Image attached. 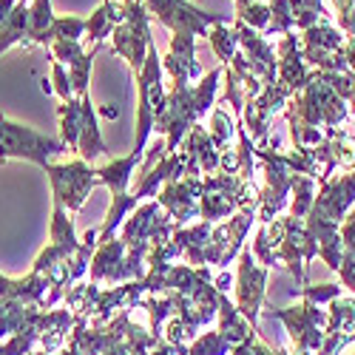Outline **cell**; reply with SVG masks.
<instances>
[{"label":"cell","mask_w":355,"mask_h":355,"mask_svg":"<svg viewBox=\"0 0 355 355\" xmlns=\"http://www.w3.org/2000/svg\"><path fill=\"white\" fill-rule=\"evenodd\" d=\"M225 74V66L222 69H214L208 77H202L199 85H182V83H173V88L165 94V108L162 114L157 116V131L165 134V151L173 154L176 148L182 145V139L191 134V128L196 125V120L214 108V100H216V88H219V80Z\"/></svg>","instance_id":"6da1fadb"},{"label":"cell","mask_w":355,"mask_h":355,"mask_svg":"<svg viewBox=\"0 0 355 355\" xmlns=\"http://www.w3.org/2000/svg\"><path fill=\"white\" fill-rule=\"evenodd\" d=\"M347 103L333 92V85L324 80V74L315 69L310 74V83L295 92L293 100L287 103V123L290 134L304 131V128H327V137L338 131V125L347 120Z\"/></svg>","instance_id":"7a4b0ae2"},{"label":"cell","mask_w":355,"mask_h":355,"mask_svg":"<svg viewBox=\"0 0 355 355\" xmlns=\"http://www.w3.org/2000/svg\"><path fill=\"white\" fill-rule=\"evenodd\" d=\"M60 134L63 142L77 154V159L97 162L100 157H108V148L97 128V114L92 108V97H71L69 103H60Z\"/></svg>","instance_id":"3957f363"},{"label":"cell","mask_w":355,"mask_h":355,"mask_svg":"<svg viewBox=\"0 0 355 355\" xmlns=\"http://www.w3.org/2000/svg\"><path fill=\"white\" fill-rule=\"evenodd\" d=\"M259 193L253 191V182L239 180L236 173H211L202 180V196H199V216L205 222H222L245 208H253Z\"/></svg>","instance_id":"277c9868"},{"label":"cell","mask_w":355,"mask_h":355,"mask_svg":"<svg viewBox=\"0 0 355 355\" xmlns=\"http://www.w3.org/2000/svg\"><path fill=\"white\" fill-rule=\"evenodd\" d=\"M69 151L63 139H54L49 134H40L28 125L12 123L0 114V165L9 159H28L40 168L49 165L51 157H60Z\"/></svg>","instance_id":"5b68a950"},{"label":"cell","mask_w":355,"mask_h":355,"mask_svg":"<svg viewBox=\"0 0 355 355\" xmlns=\"http://www.w3.org/2000/svg\"><path fill=\"white\" fill-rule=\"evenodd\" d=\"M49 182H51V193H54V205H63L69 214H77L88 193H92L97 182V171L94 165H88L85 159H71L66 165H46Z\"/></svg>","instance_id":"8992f818"},{"label":"cell","mask_w":355,"mask_h":355,"mask_svg":"<svg viewBox=\"0 0 355 355\" xmlns=\"http://www.w3.org/2000/svg\"><path fill=\"white\" fill-rule=\"evenodd\" d=\"M145 12L157 17L162 26H168L173 35H191V37H208V28L227 23L225 15H208L196 9L188 0H142Z\"/></svg>","instance_id":"52a82bcc"},{"label":"cell","mask_w":355,"mask_h":355,"mask_svg":"<svg viewBox=\"0 0 355 355\" xmlns=\"http://www.w3.org/2000/svg\"><path fill=\"white\" fill-rule=\"evenodd\" d=\"M270 315H276L287 327L295 352L315 355V349L324 341V333H327V310H321L313 302H304V304H295L287 310H270Z\"/></svg>","instance_id":"ba28073f"},{"label":"cell","mask_w":355,"mask_h":355,"mask_svg":"<svg viewBox=\"0 0 355 355\" xmlns=\"http://www.w3.org/2000/svg\"><path fill=\"white\" fill-rule=\"evenodd\" d=\"M344 37L327 17H321L315 26L304 28L302 54L304 63H313L318 71H349L344 63Z\"/></svg>","instance_id":"9c48e42d"},{"label":"cell","mask_w":355,"mask_h":355,"mask_svg":"<svg viewBox=\"0 0 355 355\" xmlns=\"http://www.w3.org/2000/svg\"><path fill=\"white\" fill-rule=\"evenodd\" d=\"M268 270L256 261L250 250L239 253V273H236V310H239L250 327L259 333V310L264 304V284H268Z\"/></svg>","instance_id":"30bf717a"},{"label":"cell","mask_w":355,"mask_h":355,"mask_svg":"<svg viewBox=\"0 0 355 355\" xmlns=\"http://www.w3.org/2000/svg\"><path fill=\"white\" fill-rule=\"evenodd\" d=\"M352 205H355V168L321 182V191H315L310 214L330 225H341L344 216L352 211Z\"/></svg>","instance_id":"8fae6325"},{"label":"cell","mask_w":355,"mask_h":355,"mask_svg":"<svg viewBox=\"0 0 355 355\" xmlns=\"http://www.w3.org/2000/svg\"><path fill=\"white\" fill-rule=\"evenodd\" d=\"M290 100H293V94L287 92L284 85H279V83L264 85L253 100H248V105H245L242 116H245V125L250 128V137L256 139V148L268 142L273 114H279Z\"/></svg>","instance_id":"7c38bea8"},{"label":"cell","mask_w":355,"mask_h":355,"mask_svg":"<svg viewBox=\"0 0 355 355\" xmlns=\"http://www.w3.org/2000/svg\"><path fill=\"white\" fill-rule=\"evenodd\" d=\"M199 196H202V176H182L176 182H165L157 193V202L173 216L176 225H185L199 216Z\"/></svg>","instance_id":"4fadbf2b"},{"label":"cell","mask_w":355,"mask_h":355,"mask_svg":"<svg viewBox=\"0 0 355 355\" xmlns=\"http://www.w3.org/2000/svg\"><path fill=\"white\" fill-rule=\"evenodd\" d=\"M162 71H168L173 77V83L191 85L193 80L202 77V66L196 60V37L191 35H173L171 49L162 60Z\"/></svg>","instance_id":"5bb4252c"},{"label":"cell","mask_w":355,"mask_h":355,"mask_svg":"<svg viewBox=\"0 0 355 355\" xmlns=\"http://www.w3.org/2000/svg\"><path fill=\"white\" fill-rule=\"evenodd\" d=\"M125 20V3H114V0H103V6L85 20V37L92 43V49H100L105 37H111L114 26H120Z\"/></svg>","instance_id":"9a60e30c"},{"label":"cell","mask_w":355,"mask_h":355,"mask_svg":"<svg viewBox=\"0 0 355 355\" xmlns=\"http://www.w3.org/2000/svg\"><path fill=\"white\" fill-rule=\"evenodd\" d=\"M139 159H142V154L131 151L128 157L111 159V162H105L103 168H94V171H97V182H100V185H108V188L114 191V196H125V193H128V185H131V180H134V171H137V165H139Z\"/></svg>","instance_id":"2e32d148"},{"label":"cell","mask_w":355,"mask_h":355,"mask_svg":"<svg viewBox=\"0 0 355 355\" xmlns=\"http://www.w3.org/2000/svg\"><path fill=\"white\" fill-rule=\"evenodd\" d=\"M51 0H32L28 6V26H26V43L23 46H49L51 43Z\"/></svg>","instance_id":"e0dca14e"},{"label":"cell","mask_w":355,"mask_h":355,"mask_svg":"<svg viewBox=\"0 0 355 355\" xmlns=\"http://www.w3.org/2000/svg\"><path fill=\"white\" fill-rule=\"evenodd\" d=\"M51 245L60 248V250L69 253V256H74V253L83 248V242H77L74 225H71V219H69V214H66L63 205H54V216H51Z\"/></svg>","instance_id":"ac0fdd59"},{"label":"cell","mask_w":355,"mask_h":355,"mask_svg":"<svg viewBox=\"0 0 355 355\" xmlns=\"http://www.w3.org/2000/svg\"><path fill=\"white\" fill-rule=\"evenodd\" d=\"M26 26H28V6L15 3L12 15L6 17L3 28H0V54L9 51L17 43H26Z\"/></svg>","instance_id":"d6986e66"},{"label":"cell","mask_w":355,"mask_h":355,"mask_svg":"<svg viewBox=\"0 0 355 355\" xmlns=\"http://www.w3.org/2000/svg\"><path fill=\"white\" fill-rule=\"evenodd\" d=\"M208 40L216 51V57L222 60V66H227L236 51H239V37H236V28L227 26V23H219V26H211L208 28Z\"/></svg>","instance_id":"ffe728a7"},{"label":"cell","mask_w":355,"mask_h":355,"mask_svg":"<svg viewBox=\"0 0 355 355\" xmlns=\"http://www.w3.org/2000/svg\"><path fill=\"white\" fill-rule=\"evenodd\" d=\"M327 330H355V295H338V299L330 302L327 310Z\"/></svg>","instance_id":"44dd1931"},{"label":"cell","mask_w":355,"mask_h":355,"mask_svg":"<svg viewBox=\"0 0 355 355\" xmlns=\"http://www.w3.org/2000/svg\"><path fill=\"white\" fill-rule=\"evenodd\" d=\"M290 191L295 193V199L290 202V216L293 219H304L310 214V208H313V202H315V180L299 173Z\"/></svg>","instance_id":"7402d4cb"},{"label":"cell","mask_w":355,"mask_h":355,"mask_svg":"<svg viewBox=\"0 0 355 355\" xmlns=\"http://www.w3.org/2000/svg\"><path fill=\"white\" fill-rule=\"evenodd\" d=\"M94 54H97V49L83 51V57H77V60L69 66V80H71V92H74V97H85V94H88V77H92Z\"/></svg>","instance_id":"603a6c76"},{"label":"cell","mask_w":355,"mask_h":355,"mask_svg":"<svg viewBox=\"0 0 355 355\" xmlns=\"http://www.w3.org/2000/svg\"><path fill=\"white\" fill-rule=\"evenodd\" d=\"M211 142H214V148L222 154L225 148L230 145V139H233V134H236V123L227 116V111L225 108H214V116H211Z\"/></svg>","instance_id":"cb8c5ba5"},{"label":"cell","mask_w":355,"mask_h":355,"mask_svg":"<svg viewBox=\"0 0 355 355\" xmlns=\"http://www.w3.org/2000/svg\"><path fill=\"white\" fill-rule=\"evenodd\" d=\"M236 15L245 26H250L253 32L261 28V32H268L270 26V6L268 3H242V0H236Z\"/></svg>","instance_id":"d4e9b609"},{"label":"cell","mask_w":355,"mask_h":355,"mask_svg":"<svg viewBox=\"0 0 355 355\" xmlns=\"http://www.w3.org/2000/svg\"><path fill=\"white\" fill-rule=\"evenodd\" d=\"M83 37H85V20L83 17H74V15L54 17V23H51V43L54 40H83Z\"/></svg>","instance_id":"484cf974"},{"label":"cell","mask_w":355,"mask_h":355,"mask_svg":"<svg viewBox=\"0 0 355 355\" xmlns=\"http://www.w3.org/2000/svg\"><path fill=\"white\" fill-rule=\"evenodd\" d=\"M230 344H227V338L219 333V330H214V333H205V336H199L191 347H188V355H230Z\"/></svg>","instance_id":"4316f807"},{"label":"cell","mask_w":355,"mask_h":355,"mask_svg":"<svg viewBox=\"0 0 355 355\" xmlns=\"http://www.w3.org/2000/svg\"><path fill=\"white\" fill-rule=\"evenodd\" d=\"M49 51H51V57H54V63H66V66H71L77 57H83V43L80 40H54L51 46H49Z\"/></svg>","instance_id":"83f0119b"},{"label":"cell","mask_w":355,"mask_h":355,"mask_svg":"<svg viewBox=\"0 0 355 355\" xmlns=\"http://www.w3.org/2000/svg\"><path fill=\"white\" fill-rule=\"evenodd\" d=\"M304 295V302H313V304H324V302H333L341 295V284H315V287H302L299 290Z\"/></svg>","instance_id":"f1b7e54d"},{"label":"cell","mask_w":355,"mask_h":355,"mask_svg":"<svg viewBox=\"0 0 355 355\" xmlns=\"http://www.w3.org/2000/svg\"><path fill=\"white\" fill-rule=\"evenodd\" d=\"M51 92L60 97V103H69L71 97H74V92H71V80H69V74H66V69H63V63H54L51 60Z\"/></svg>","instance_id":"f546056e"},{"label":"cell","mask_w":355,"mask_h":355,"mask_svg":"<svg viewBox=\"0 0 355 355\" xmlns=\"http://www.w3.org/2000/svg\"><path fill=\"white\" fill-rule=\"evenodd\" d=\"M336 3V17H338V23H341V32L347 35V37H352L355 35V0H333Z\"/></svg>","instance_id":"4dcf8cb0"},{"label":"cell","mask_w":355,"mask_h":355,"mask_svg":"<svg viewBox=\"0 0 355 355\" xmlns=\"http://www.w3.org/2000/svg\"><path fill=\"white\" fill-rule=\"evenodd\" d=\"M338 276H341V284L352 290L355 295V253L352 250H344L341 253V264H338Z\"/></svg>","instance_id":"1f68e13d"},{"label":"cell","mask_w":355,"mask_h":355,"mask_svg":"<svg viewBox=\"0 0 355 355\" xmlns=\"http://www.w3.org/2000/svg\"><path fill=\"white\" fill-rule=\"evenodd\" d=\"M338 233H341L344 250H352L355 253V205H352V211L344 216V222L338 225Z\"/></svg>","instance_id":"d6a6232c"},{"label":"cell","mask_w":355,"mask_h":355,"mask_svg":"<svg viewBox=\"0 0 355 355\" xmlns=\"http://www.w3.org/2000/svg\"><path fill=\"white\" fill-rule=\"evenodd\" d=\"M230 284H233V276H230V273H219V276L214 279V287H216L222 295L230 290Z\"/></svg>","instance_id":"836d02e7"},{"label":"cell","mask_w":355,"mask_h":355,"mask_svg":"<svg viewBox=\"0 0 355 355\" xmlns=\"http://www.w3.org/2000/svg\"><path fill=\"white\" fill-rule=\"evenodd\" d=\"M15 3H17V0H0V28H3V23H6V17L12 15V9H15Z\"/></svg>","instance_id":"e575fe53"},{"label":"cell","mask_w":355,"mask_h":355,"mask_svg":"<svg viewBox=\"0 0 355 355\" xmlns=\"http://www.w3.org/2000/svg\"><path fill=\"white\" fill-rule=\"evenodd\" d=\"M103 114H105V116H111V120H114V116L120 114V111H116V108H103Z\"/></svg>","instance_id":"d590c367"},{"label":"cell","mask_w":355,"mask_h":355,"mask_svg":"<svg viewBox=\"0 0 355 355\" xmlns=\"http://www.w3.org/2000/svg\"><path fill=\"white\" fill-rule=\"evenodd\" d=\"M242 3H268V0H242Z\"/></svg>","instance_id":"8d00e7d4"},{"label":"cell","mask_w":355,"mask_h":355,"mask_svg":"<svg viewBox=\"0 0 355 355\" xmlns=\"http://www.w3.org/2000/svg\"><path fill=\"white\" fill-rule=\"evenodd\" d=\"M17 3H23V6H28V3H32V0H17Z\"/></svg>","instance_id":"74e56055"},{"label":"cell","mask_w":355,"mask_h":355,"mask_svg":"<svg viewBox=\"0 0 355 355\" xmlns=\"http://www.w3.org/2000/svg\"><path fill=\"white\" fill-rule=\"evenodd\" d=\"M352 355H355V352H352Z\"/></svg>","instance_id":"f35d334b"}]
</instances>
